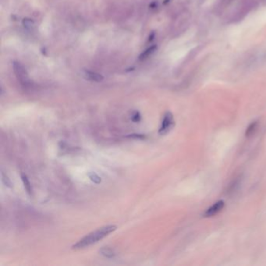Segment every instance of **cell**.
Here are the masks:
<instances>
[{"mask_svg": "<svg viewBox=\"0 0 266 266\" xmlns=\"http://www.w3.org/2000/svg\"><path fill=\"white\" fill-rule=\"evenodd\" d=\"M1 175H2V183H4V185L9 188L13 187V183H12L11 180L9 179V177H7V175H5V174H4V172H2V174H1Z\"/></svg>", "mask_w": 266, "mask_h": 266, "instance_id": "cell-11", "label": "cell"}, {"mask_svg": "<svg viewBox=\"0 0 266 266\" xmlns=\"http://www.w3.org/2000/svg\"><path fill=\"white\" fill-rule=\"evenodd\" d=\"M24 27H27V28H28V27H30V28H31V27H33V26H34V24H33V22H32L31 21H30V20H27V19H24Z\"/></svg>", "mask_w": 266, "mask_h": 266, "instance_id": "cell-13", "label": "cell"}, {"mask_svg": "<svg viewBox=\"0 0 266 266\" xmlns=\"http://www.w3.org/2000/svg\"><path fill=\"white\" fill-rule=\"evenodd\" d=\"M82 74H83V77L86 80H89V81L99 83V82L102 81L104 80V77L102 75H101L100 73H96V72L91 71V70H84L83 72H82Z\"/></svg>", "mask_w": 266, "mask_h": 266, "instance_id": "cell-4", "label": "cell"}, {"mask_svg": "<svg viewBox=\"0 0 266 266\" xmlns=\"http://www.w3.org/2000/svg\"><path fill=\"white\" fill-rule=\"evenodd\" d=\"M88 177H89L90 180H91V182H93L94 183H95V184H99V183H101V182H102V178L94 172H88Z\"/></svg>", "mask_w": 266, "mask_h": 266, "instance_id": "cell-9", "label": "cell"}, {"mask_svg": "<svg viewBox=\"0 0 266 266\" xmlns=\"http://www.w3.org/2000/svg\"><path fill=\"white\" fill-rule=\"evenodd\" d=\"M21 180H22L23 183H24V188H25L27 193L29 195H31V193H32L31 185H30V181H29L27 175H26V174H24V173H21Z\"/></svg>", "mask_w": 266, "mask_h": 266, "instance_id": "cell-7", "label": "cell"}, {"mask_svg": "<svg viewBox=\"0 0 266 266\" xmlns=\"http://www.w3.org/2000/svg\"><path fill=\"white\" fill-rule=\"evenodd\" d=\"M174 125H175V120L173 115L170 112H166L162 120L161 126L158 130V134L160 135H165L168 134L173 128Z\"/></svg>", "mask_w": 266, "mask_h": 266, "instance_id": "cell-2", "label": "cell"}, {"mask_svg": "<svg viewBox=\"0 0 266 266\" xmlns=\"http://www.w3.org/2000/svg\"><path fill=\"white\" fill-rule=\"evenodd\" d=\"M127 137H132V138H140L143 139L144 138V136L142 134H130L127 136Z\"/></svg>", "mask_w": 266, "mask_h": 266, "instance_id": "cell-14", "label": "cell"}, {"mask_svg": "<svg viewBox=\"0 0 266 266\" xmlns=\"http://www.w3.org/2000/svg\"><path fill=\"white\" fill-rule=\"evenodd\" d=\"M157 47L155 46V45H153V46H151L150 48H147L145 51H144L143 53L140 54V59H141V60H144V59H146L147 58L149 57L150 56H151V55L153 54L154 53H155V51L156 50Z\"/></svg>", "mask_w": 266, "mask_h": 266, "instance_id": "cell-8", "label": "cell"}, {"mask_svg": "<svg viewBox=\"0 0 266 266\" xmlns=\"http://www.w3.org/2000/svg\"><path fill=\"white\" fill-rule=\"evenodd\" d=\"M141 120V116H140V112L138 111H134V112L131 114V120L134 123H138Z\"/></svg>", "mask_w": 266, "mask_h": 266, "instance_id": "cell-12", "label": "cell"}, {"mask_svg": "<svg viewBox=\"0 0 266 266\" xmlns=\"http://www.w3.org/2000/svg\"><path fill=\"white\" fill-rule=\"evenodd\" d=\"M257 126H258V122L255 121L252 122L250 125L248 126V127L247 128V131H246V136L249 137V136L252 135V134L255 133V130H256Z\"/></svg>", "mask_w": 266, "mask_h": 266, "instance_id": "cell-10", "label": "cell"}, {"mask_svg": "<svg viewBox=\"0 0 266 266\" xmlns=\"http://www.w3.org/2000/svg\"><path fill=\"white\" fill-rule=\"evenodd\" d=\"M13 70L16 73L18 80H21L22 83H28L29 77L27 72L26 69L24 68V66L18 62H14L13 64Z\"/></svg>", "mask_w": 266, "mask_h": 266, "instance_id": "cell-3", "label": "cell"}, {"mask_svg": "<svg viewBox=\"0 0 266 266\" xmlns=\"http://www.w3.org/2000/svg\"><path fill=\"white\" fill-rule=\"evenodd\" d=\"M225 205V203L223 201H218L216 203L213 204L212 206H211L209 209H208L206 210V212H204V217H212L213 215L218 214L222 209H223Z\"/></svg>", "mask_w": 266, "mask_h": 266, "instance_id": "cell-5", "label": "cell"}, {"mask_svg": "<svg viewBox=\"0 0 266 266\" xmlns=\"http://www.w3.org/2000/svg\"><path fill=\"white\" fill-rule=\"evenodd\" d=\"M117 229V226H114V225H108V226H105L99 228L94 231L90 233L89 234L86 235L85 237L80 239L77 243L73 244L72 246V248L75 249V250H78V249H83L89 247V246L96 244L99 241L105 238V236L115 231Z\"/></svg>", "mask_w": 266, "mask_h": 266, "instance_id": "cell-1", "label": "cell"}, {"mask_svg": "<svg viewBox=\"0 0 266 266\" xmlns=\"http://www.w3.org/2000/svg\"><path fill=\"white\" fill-rule=\"evenodd\" d=\"M99 253L107 258H113L116 256L115 251L112 248L108 247H103L99 250Z\"/></svg>", "mask_w": 266, "mask_h": 266, "instance_id": "cell-6", "label": "cell"}]
</instances>
